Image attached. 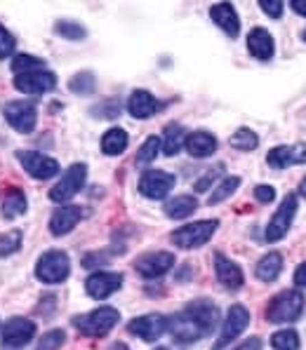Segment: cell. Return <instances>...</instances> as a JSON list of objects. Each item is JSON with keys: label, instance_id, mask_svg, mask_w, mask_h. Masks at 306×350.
I'll use <instances>...</instances> for the list:
<instances>
[{"label": "cell", "instance_id": "cell-1", "mask_svg": "<svg viewBox=\"0 0 306 350\" xmlns=\"http://www.w3.org/2000/svg\"><path fill=\"white\" fill-rule=\"evenodd\" d=\"M217 322H219V308L212 301L201 299V301H193L186 308H181L173 317H168V332L173 334L177 341L193 343L198 338L212 334Z\"/></svg>", "mask_w": 306, "mask_h": 350}, {"label": "cell", "instance_id": "cell-2", "mask_svg": "<svg viewBox=\"0 0 306 350\" xmlns=\"http://www.w3.org/2000/svg\"><path fill=\"white\" fill-rule=\"evenodd\" d=\"M118 320H120V315H118L116 308H111V306H101V308H97L88 315L73 317V327H76L83 336L101 338L114 329V327L118 325Z\"/></svg>", "mask_w": 306, "mask_h": 350}, {"label": "cell", "instance_id": "cell-3", "mask_svg": "<svg viewBox=\"0 0 306 350\" xmlns=\"http://www.w3.org/2000/svg\"><path fill=\"white\" fill-rule=\"evenodd\" d=\"M302 310H304L302 292H297V289H285V292L276 294L271 299V304H268V308H266V320L276 322V325H281V322H294V320H299Z\"/></svg>", "mask_w": 306, "mask_h": 350}, {"label": "cell", "instance_id": "cell-4", "mask_svg": "<svg viewBox=\"0 0 306 350\" xmlns=\"http://www.w3.org/2000/svg\"><path fill=\"white\" fill-rule=\"evenodd\" d=\"M217 226H219L217 219H205V221L186 224V226H181V228L173 230L170 240H173L177 247H181V250H196V247H203L207 240L212 238L214 230H217Z\"/></svg>", "mask_w": 306, "mask_h": 350}, {"label": "cell", "instance_id": "cell-5", "mask_svg": "<svg viewBox=\"0 0 306 350\" xmlns=\"http://www.w3.org/2000/svg\"><path fill=\"white\" fill-rule=\"evenodd\" d=\"M71 273V261H68L66 252L62 250H52V252H45L40 258H38V266H36V275H38L40 282H47V284H59L68 278Z\"/></svg>", "mask_w": 306, "mask_h": 350}, {"label": "cell", "instance_id": "cell-6", "mask_svg": "<svg viewBox=\"0 0 306 350\" xmlns=\"http://www.w3.org/2000/svg\"><path fill=\"white\" fill-rule=\"evenodd\" d=\"M85 179H88V165L76 163L66 170V174L59 179V184L50 191V200L52 202H68L73 196H78L80 188L85 186Z\"/></svg>", "mask_w": 306, "mask_h": 350}, {"label": "cell", "instance_id": "cell-7", "mask_svg": "<svg viewBox=\"0 0 306 350\" xmlns=\"http://www.w3.org/2000/svg\"><path fill=\"white\" fill-rule=\"evenodd\" d=\"M250 325V313L245 306L240 304H233L229 308L227 317H224V327H222V334H219V338L214 341L212 350H224L229 346L231 341H233L235 336H240L245 329H248Z\"/></svg>", "mask_w": 306, "mask_h": 350}, {"label": "cell", "instance_id": "cell-8", "mask_svg": "<svg viewBox=\"0 0 306 350\" xmlns=\"http://www.w3.org/2000/svg\"><path fill=\"white\" fill-rule=\"evenodd\" d=\"M294 214H297V196L290 193V196H285V200L281 202L278 212L273 214L271 221H268V226H266V235H264L266 242H278V240L285 238Z\"/></svg>", "mask_w": 306, "mask_h": 350}, {"label": "cell", "instance_id": "cell-9", "mask_svg": "<svg viewBox=\"0 0 306 350\" xmlns=\"http://www.w3.org/2000/svg\"><path fill=\"white\" fill-rule=\"evenodd\" d=\"M14 88L26 94H45L57 88V75L47 68H34L14 75Z\"/></svg>", "mask_w": 306, "mask_h": 350}, {"label": "cell", "instance_id": "cell-10", "mask_svg": "<svg viewBox=\"0 0 306 350\" xmlns=\"http://www.w3.org/2000/svg\"><path fill=\"white\" fill-rule=\"evenodd\" d=\"M5 120L10 122L17 132L29 134L36 129V122H38V111H36V104L31 101H10L5 104Z\"/></svg>", "mask_w": 306, "mask_h": 350}, {"label": "cell", "instance_id": "cell-11", "mask_svg": "<svg viewBox=\"0 0 306 350\" xmlns=\"http://www.w3.org/2000/svg\"><path fill=\"white\" fill-rule=\"evenodd\" d=\"M17 160L21 163L26 172H29L34 179H52L55 174H59V163L55 158H47L45 153H38V150H19Z\"/></svg>", "mask_w": 306, "mask_h": 350}, {"label": "cell", "instance_id": "cell-12", "mask_svg": "<svg viewBox=\"0 0 306 350\" xmlns=\"http://www.w3.org/2000/svg\"><path fill=\"white\" fill-rule=\"evenodd\" d=\"M175 188V176L160 170H149L139 176V193L149 200H163Z\"/></svg>", "mask_w": 306, "mask_h": 350}, {"label": "cell", "instance_id": "cell-13", "mask_svg": "<svg viewBox=\"0 0 306 350\" xmlns=\"http://www.w3.org/2000/svg\"><path fill=\"white\" fill-rule=\"evenodd\" d=\"M173 266H175V256L170 252H149V254H142L134 261L137 273L146 280L165 275Z\"/></svg>", "mask_w": 306, "mask_h": 350}, {"label": "cell", "instance_id": "cell-14", "mask_svg": "<svg viewBox=\"0 0 306 350\" xmlns=\"http://www.w3.org/2000/svg\"><path fill=\"white\" fill-rule=\"evenodd\" d=\"M127 332L144 338V341H158V338L168 332V317L158 315V313L134 317L130 325H127Z\"/></svg>", "mask_w": 306, "mask_h": 350}, {"label": "cell", "instance_id": "cell-15", "mask_svg": "<svg viewBox=\"0 0 306 350\" xmlns=\"http://www.w3.org/2000/svg\"><path fill=\"white\" fill-rule=\"evenodd\" d=\"M36 336V325L29 317H12L3 329L5 348H24Z\"/></svg>", "mask_w": 306, "mask_h": 350}, {"label": "cell", "instance_id": "cell-16", "mask_svg": "<svg viewBox=\"0 0 306 350\" xmlns=\"http://www.w3.org/2000/svg\"><path fill=\"white\" fill-rule=\"evenodd\" d=\"M123 287V275L120 273H106V271H99V273H92L85 282V289L92 299H106L114 292Z\"/></svg>", "mask_w": 306, "mask_h": 350}, {"label": "cell", "instance_id": "cell-17", "mask_svg": "<svg viewBox=\"0 0 306 350\" xmlns=\"http://www.w3.org/2000/svg\"><path fill=\"white\" fill-rule=\"evenodd\" d=\"M214 273H217V280L224 284L227 289H240L245 282V275L240 271V266L235 261H231L224 254H214Z\"/></svg>", "mask_w": 306, "mask_h": 350}, {"label": "cell", "instance_id": "cell-18", "mask_svg": "<svg viewBox=\"0 0 306 350\" xmlns=\"http://www.w3.org/2000/svg\"><path fill=\"white\" fill-rule=\"evenodd\" d=\"M80 219H83V209L76 207V204H62V207H59L50 219L52 235L71 233V230L80 224Z\"/></svg>", "mask_w": 306, "mask_h": 350}, {"label": "cell", "instance_id": "cell-19", "mask_svg": "<svg viewBox=\"0 0 306 350\" xmlns=\"http://www.w3.org/2000/svg\"><path fill=\"white\" fill-rule=\"evenodd\" d=\"M266 163L273 170H285L290 165L306 163V148L304 146H276L268 150Z\"/></svg>", "mask_w": 306, "mask_h": 350}, {"label": "cell", "instance_id": "cell-20", "mask_svg": "<svg viewBox=\"0 0 306 350\" xmlns=\"http://www.w3.org/2000/svg\"><path fill=\"white\" fill-rule=\"evenodd\" d=\"M210 17H212L214 24H217L219 29H222L227 36L235 38V36L240 33V19H238V14H235V10H233V5H231V3H217V5H212Z\"/></svg>", "mask_w": 306, "mask_h": 350}, {"label": "cell", "instance_id": "cell-21", "mask_svg": "<svg viewBox=\"0 0 306 350\" xmlns=\"http://www.w3.org/2000/svg\"><path fill=\"white\" fill-rule=\"evenodd\" d=\"M127 111L137 120H146V118H151L158 111V99L151 92H146V90H134L130 99H127Z\"/></svg>", "mask_w": 306, "mask_h": 350}, {"label": "cell", "instance_id": "cell-22", "mask_svg": "<svg viewBox=\"0 0 306 350\" xmlns=\"http://www.w3.org/2000/svg\"><path fill=\"white\" fill-rule=\"evenodd\" d=\"M248 50L252 52V57L262 59V62H266V59L273 57V50H276V45H273V38L268 33L266 29H252L250 36H248Z\"/></svg>", "mask_w": 306, "mask_h": 350}, {"label": "cell", "instance_id": "cell-23", "mask_svg": "<svg viewBox=\"0 0 306 350\" xmlns=\"http://www.w3.org/2000/svg\"><path fill=\"white\" fill-rule=\"evenodd\" d=\"M184 148L189 150V155H193V158H210L217 150V139L210 132H193L186 137Z\"/></svg>", "mask_w": 306, "mask_h": 350}, {"label": "cell", "instance_id": "cell-24", "mask_svg": "<svg viewBox=\"0 0 306 350\" xmlns=\"http://www.w3.org/2000/svg\"><path fill=\"white\" fill-rule=\"evenodd\" d=\"M127 142H130V137H127L125 129L111 127L109 132L101 137V153H104V155H120V153H125Z\"/></svg>", "mask_w": 306, "mask_h": 350}, {"label": "cell", "instance_id": "cell-25", "mask_svg": "<svg viewBox=\"0 0 306 350\" xmlns=\"http://www.w3.org/2000/svg\"><path fill=\"white\" fill-rule=\"evenodd\" d=\"M281 271H283V254L281 252H268V254L262 258L255 268L257 278L264 280V282H273V280L281 275Z\"/></svg>", "mask_w": 306, "mask_h": 350}, {"label": "cell", "instance_id": "cell-26", "mask_svg": "<svg viewBox=\"0 0 306 350\" xmlns=\"http://www.w3.org/2000/svg\"><path fill=\"white\" fill-rule=\"evenodd\" d=\"M184 142H186V132L181 129V125L170 122L163 132V144H160V148H163L165 155H177L181 148H184Z\"/></svg>", "mask_w": 306, "mask_h": 350}, {"label": "cell", "instance_id": "cell-27", "mask_svg": "<svg viewBox=\"0 0 306 350\" xmlns=\"http://www.w3.org/2000/svg\"><path fill=\"white\" fill-rule=\"evenodd\" d=\"M196 209H198V200L193 196H177L165 204V214H168L170 219H177V221L191 217Z\"/></svg>", "mask_w": 306, "mask_h": 350}, {"label": "cell", "instance_id": "cell-28", "mask_svg": "<svg viewBox=\"0 0 306 350\" xmlns=\"http://www.w3.org/2000/svg\"><path fill=\"white\" fill-rule=\"evenodd\" d=\"M26 209H29V202H26L24 193H21L19 188L8 191V196H5V200H3V217L5 219L21 217V214H26Z\"/></svg>", "mask_w": 306, "mask_h": 350}, {"label": "cell", "instance_id": "cell-29", "mask_svg": "<svg viewBox=\"0 0 306 350\" xmlns=\"http://www.w3.org/2000/svg\"><path fill=\"white\" fill-rule=\"evenodd\" d=\"M238 186H240V176H227V179H222L217 184V188H214V193L210 196L207 204H219V202L229 200V198L238 191Z\"/></svg>", "mask_w": 306, "mask_h": 350}, {"label": "cell", "instance_id": "cell-30", "mask_svg": "<svg viewBox=\"0 0 306 350\" xmlns=\"http://www.w3.org/2000/svg\"><path fill=\"white\" fill-rule=\"evenodd\" d=\"M231 146L238 148V150H255L259 146V137H257L252 129L240 127V129H235V134L231 137Z\"/></svg>", "mask_w": 306, "mask_h": 350}, {"label": "cell", "instance_id": "cell-31", "mask_svg": "<svg viewBox=\"0 0 306 350\" xmlns=\"http://www.w3.org/2000/svg\"><path fill=\"white\" fill-rule=\"evenodd\" d=\"M271 346L273 350H299V336L292 329H283L276 332L271 336Z\"/></svg>", "mask_w": 306, "mask_h": 350}, {"label": "cell", "instance_id": "cell-32", "mask_svg": "<svg viewBox=\"0 0 306 350\" xmlns=\"http://www.w3.org/2000/svg\"><path fill=\"white\" fill-rule=\"evenodd\" d=\"M94 75L83 71V73H76L71 80H68V90L76 94H92L94 92Z\"/></svg>", "mask_w": 306, "mask_h": 350}, {"label": "cell", "instance_id": "cell-33", "mask_svg": "<svg viewBox=\"0 0 306 350\" xmlns=\"http://www.w3.org/2000/svg\"><path fill=\"white\" fill-rule=\"evenodd\" d=\"M55 31L62 38H66V40H83L85 36H88V31L83 29L80 24H76V21H68V19H62L57 21Z\"/></svg>", "mask_w": 306, "mask_h": 350}, {"label": "cell", "instance_id": "cell-34", "mask_svg": "<svg viewBox=\"0 0 306 350\" xmlns=\"http://www.w3.org/2000/svg\"><path fill=\"white\" fill-rule=\"evenodd\" d=\"M158 153H160V139H158V137H149L146 142L142 144V148H139L137 163H139V165L153 163L155 155H158Z\"/></svg>", "mask_w": 306, "mask_h": 350}, {"label": "cell", "instance_id": "cell-35", "mask_svg": "<svg viewBox=\"0 0 306 350\" xmlns=\"http://www.w3.org/2000/svg\"><path fill=\"white\" fill-rule=\"evenodd\" d=\"M21 247V230H8L0 235V256H10L19 252Z\"/></svg>", "mask_w": 306, "mask_h": 350}, {"label": "cell", "instance_id": "cell-36", "mask_svg": "<svg viewBox=\"0 0 306 350\" xmlns=\"http://www.w3.org/2000/svg\"><path fill=\"white\" fill-rule=\"evenodd\" d=\"M45 62L38 57H31V55H17L12 59V71L14 75L17 73H26V71H34V68H42Z\"/></svg>", "mask_w": 306, "mask_h": 350}, {"label": "cell", "instance_id": "cell-37", "mask_svg": "<svg viewBox=\"0 0 306 350\" xmlns=\"http://www.w3.org/2000/svg\"><path fill=\"white\" fill-rule=\"evenodd\" d=\"M64 341H66V334L62 329H52V332H47L45 336H40L36 350H59L64 346Z\"/></svg>", "mask_w": 306, "mask_h": 350}, {"label": "cell", "instance_id": "cell-38", "mask_svg": "<svg viewBox=\"0 0 306 350\" xmlns=\"http://www.w3.org/2000/svg\"><path fill=\"white\" fill-rule=\"evenodd\" d=\"M14 38H12V33H10L8 29H5L3 24H0V59H8L10 55L14 52Z\"/></svg>", "mask_w": 306, "mask_h": 350}, {"label": "cell", "instance_id": "cell-39", "mask_svg": "<svg viewBox=\"0 0 306 350\" xmlns=\"http://www.w3.org/2000/svg\"><path fill=\"white\" fill-rule=\"evenodd\" d=\"M222 172H224V167H222V165H217L214 170L207 172L205 176H201V179L196 181V186H193V188H196V193H205L207 188H212V181L217 179V176L222 174Z\"/></svg>", "mask_w": 306, "mask_h": 350}, {"label": "cell", "instance_id": "cell-40", "mask_svg": "<svg viewBox=\"0 0 306 350\" xmlns=\"http://www.w3.org/2000/svg\"><path fill=\"white\" fill-rule=\"evenodd\" d=\"M259 8L264 10L271 19H278L283 14V8H285V3H281V0H262Z\"/></svg>", "mask_w": 306, "mask_h": 350}, {"label": "cell", "instance_id": "cell-41", "mask_svg": "<svg viewBox=\"0 0 306 350\" xmlns=\"http://www.w3.org/2000/svg\"><path fill=\"white\" fill-rule=\"evenodd\" d=\"M255 200H259L262 204H268V202L276 200V191H273V186H266V184L257 186L255 188Z\"/></svg>", "mask_w": 306, "mask_h": 350}, {"label": "cell", "instance_id": "cell-42", "mask_svg": "<svg viewBox=\"0 0 306 350\" xmlns=\"http://www.w3.org/2000/svg\"><path fill=\"white\" fill-rule=\"evenodd\" d=\"M235 350H262V338H257V336H252L248 338V341H243Z\"/></svg>", "mask_w": 306, "mask_h": 350}, {"label": "cell", "instance_id": "cell-43", "mask_svg": "<svg viewBox=\"0 0 306 350\" xmlns=\"http://www.w3.org/2000/svg\"><path fill=\"white\" fill-rule=\"evenodd\" d=\"M294 282H297V287H306V261L294 271Z\"/></svg>", "mask_w": 306, "mask_h": 350}, {"label": "cell", "instance_id": "cell-44", "mask_svg": "<svg viewBox=\"0 0 306 350\" xmlns=\"http://www.w3.org/2000/svg\"><path fill=\"white\" fill-rule=\"evenodd\" d=\"M290 8H292L297 14H302V17H306V0H294V3H290Z\"/></svg>", "mask_w": 306, "mask_h": 350}, {"label": "cell", "instance_id": "cell-45", "mask_svg": "<svg viewBox=\"0 0 306 350\" xmlns=\"http://www.w3.org/2000/svg\"><path fill=\"white\" fill-rule=\"evenodd\" d=\"M299 196L306 198V176H304L302 181H299Z\"/></svg>", "mask_w": 306, "mask_h": 350}, {"label": "cell", "instance_id": "cell-46", "mask_svg": "<svg viewBox=\"0 0 306 350\" xmlns=\"http://www.w3.org/2000/svg\"><path fill=\"white\" fill-rule=\"evenodd\" d=\"M109 350H130V348H127L125 343H120V341H118V343H114V346H111Z\"/></svg>", "mask_w": 306, "mask_h": 350}, {"label": "cell", "instance_id": "cell-47", "mask_svg": "<svg viewBox=\"0 0 306 350\" xmlns=\"http://www.w3.org/2000/svg\"><path fill=\"white\" fill-rule=\"evenodd\" d=\"M155 350H170V348H155Z\"/></svg>", "mask_w": 306, "mask_h": 350}, {"label": "cell", "instance_id": "cell-48", "mask_svg": "<svg viewBox=\"0 0 306 350\" xmlns=\"http://www.w3.org/2000/svg\"><path fill=\"white\" fill-rule=\"evenodd\" d=\"M302 38H304V40H306V31H304V33H302Z\"/></svg>", "mask_w": 306, "mask_h": 350}]
</instances>
